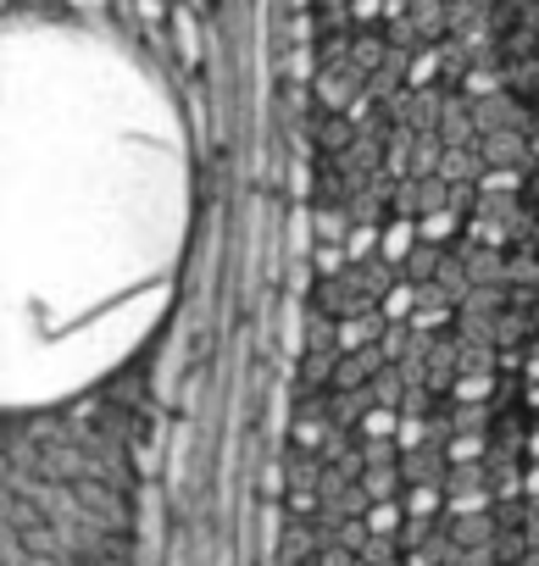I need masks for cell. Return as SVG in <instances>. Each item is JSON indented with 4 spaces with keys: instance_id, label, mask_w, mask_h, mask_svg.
Returning a JSON list of instances; mask_svg holds the SVG:
<instances>
[{
    "instance_id": "cell-1",
    "label": "cell",
    "mask_w": 539,
    "mask_h": 566,
    "mask_svg": "<svg viewBox=\"0 0 539 566\" xmlns=\"http://www.w3.org/2000/svg\"><path fill=\"white\" fill-rule=\"evenodd\" d=\"M189 239V134L139 51L84 23L0 45V384L51 406L123 367Z\"/></svg>"
}]
</instances>
